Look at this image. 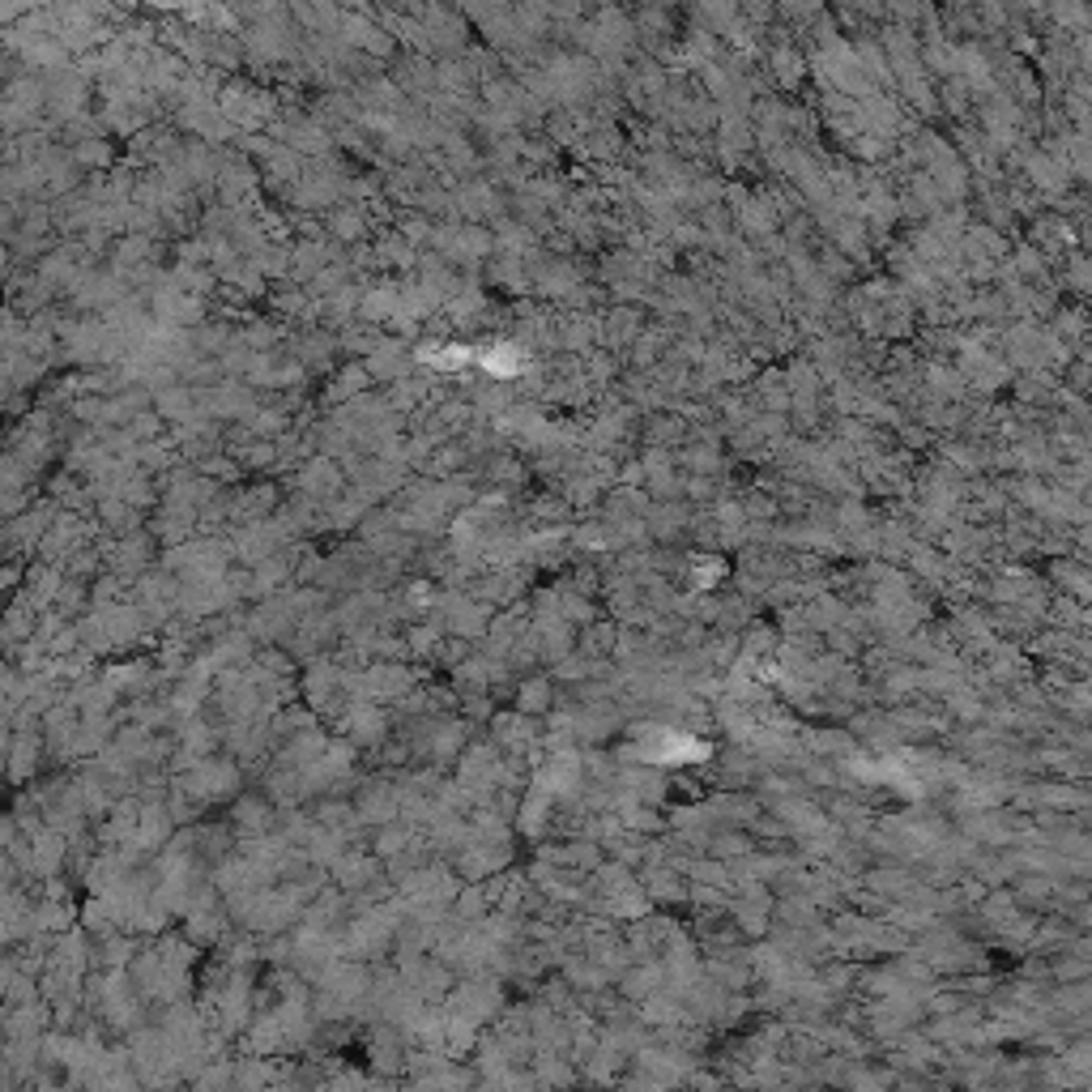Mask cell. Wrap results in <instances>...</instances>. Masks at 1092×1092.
I'll return each mask as SVG.
<instances>
[{"instance_id":"1","label":"cell","mask_w":1092,"mask_h":1092,"mask_svg":"<svg viewBox=\"0 0 1092 1092\" xmlns=\"http://www.w3.org/2000/svg\"><path fill=\"white\" fill-rule=\"evenodd\" d=\"M51 530V508H22L13 521L0 525V543L4 555H22V550H39L44 534Z\"/></svg>"},{"instance_id":"2","label":"cell","mask_w":1092,"mask_h":1092,"mask_svg":"<svg viewBox=\"0 0 1092 1092\" xmlns=\"http://www.w3.org/2000/svg\"><path fill=\"white\" fill-rule=\"evenodd\" d=\"M265 820H274V815H269V806H265L260 798H244V802L235 806V824H240L244 833H265Z\"/></svg>"},{"instance_id":"3","label":"cell","mask_w":1092,"mask_h":1092,"mask_svg":"<svg viewBox=\"0 0 1092 1092\" xmlns=\"http://www.w3.org/2000/svg\"><path fill=\"white\" fill-rule=\"evenodd\" d=\"M9 265H13V248H9V244H4V240H0V278H4V274H9Z\"/></svg>"},{"instance_id":"4","label":"cell","mask_w":1092,"mask_h":1092,"mask_svg":"<svg viewBox=\"0 0 1092 1092\" xmlns=\"http://www.w3.org/2000/svg\"><path fill=\"white\" fill-rule=\"evenodd\" d=\"M154 1092H175V1089H154Z\"/></svg>"},{"instance_id":"5","label":"cell","mask_w":1092,"mask_h":1092,"mask_svg":"<svg viewBox=\"0 0 1092 1092\" xmlns=\"http://www.w3.org/2000/svg\"><path fill=\"white\" fill-rule=\"evenodd\" d=\"M0 116H4V102H0Z\"/></svg>"},{"instance_id":"6","label":"cell","mask_w":1092,"mask_h":1092,"mask_svg":"<svg viewBox=\"0 0 1092 1092\" xmlns=\"http://www.w3.org/2000/svg\"><path fill=\"white\" fill-rule=\"evenodd\" d=\"M0 410H4V398H0Z\"/></svg>"}]
</instances>
